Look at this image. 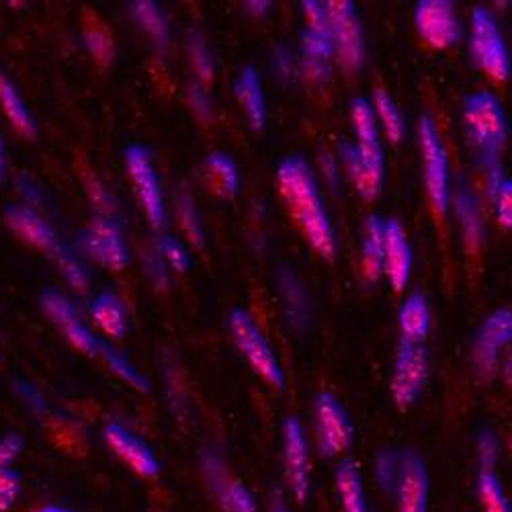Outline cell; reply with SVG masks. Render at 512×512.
<instances>
[{"label": "cell", "instance_id": "6da1fadb", "mask_svg": "<svg viewBox=\"0 0 512 512\" xmlns=\"http://www.w3.org/2000/svg\"><path fill=\"white\" fill-rule=\"evenodd\" d=\"M281 195L312 248L326 261L336 254V236L312 166L302 156H287L277 170Z\"/></svg>", "mask_w": 512, "mask_h": 512}, {"label": "cell", "instance_id": "7a4b0ae2", "mask_svg": "<svg viewBox=\"0 0 512 512\" xmlns=\"http://www.w3.org/2000/svg\"><path fill=\"white\" fill-rule=\"evenodd\" d=\"M463 121L469 140L476 146L480 160L488 170V177L502 173L500 150L508 138V119L498 97L488 91L467 97Z\"/></svg>", "mask_w": 512, "mask_h": 512}, {"label": "cell", "instance_id": "3957f363", "mask_svg": "<svg viewBox=\"0 0 512 512\" xmlns=\"http://www.w3.org/2000/svg\"><path fill=\"white\" fill-rule=\"evenodd\" d=\"M418 138L424 160V179L426 191H429L431 203L437 216H445L451 203V175H449V158L439 136L435 121L424 115L418 123Z\"/></svg>", "mask_w": 512, "mask_h": 512}, {"label": "cell", "instance_id": "277c9868", "mask_svg": "<svg viewBox=\"0 0 512 512\" xmlns=\"http://www.w3.org/2000/svg\"><path fill=\"white\" fill-rule=\"evenodd\" d=\"M230 330L236 340L238 349L248 359L252 369L267 379L271 386L283 390L285 388V373L283 367L271 349L269 340L265 338L263 330L256 326L254 318L244 310H234L230 314Z\"/></svg>", "mask_w": 512, "mask_h": 512}, {"label": "cell", "instance_id": "5b68a950", "mask_svg": "<svg viewBox=\"0 0 512 512\" xmlns=\"http://www.w3.org/2000/svg\"><path fill=\"white\" fill-rule=\"evenodd\" d=\"M330 17V37L338 62L347 70H359L365 60V33L359 11L351 0L326 3Z\"/></svg>", "mask_w": 512, "mask_h": 512}, {"label": "cell", "instance_id": "8992f818", "mask_svg": "<svg viewBox=\"0 0 512 512\" xmlns=\"http://www.w3.org/2000/svg\"><path fill=\"white\" fill-rule=\"evenodd\" d=\"M472 56L488 76L494 80H508V48L494 15L486 7H476L472 15Z\"/></svg>", "mask_w": 512, "mask_h": 512}, {"label": "cell", "instance_id": "52a82bcc", "mask_svg": "<svg viewBox=\"0 0 512 512\" xmlns=\"http://www.w3.org/2000/svg\"><path fill=\"white\" fill-rule=\"evenodd\" d=\"M426 379H429V353L422 345L402 338L392 377V396L400 410H408L418 400Z\"/></svg>", "mask_w": 512, "mask_h": 512}, {"label": "cell", "instance_id": "ba28073f", "mask_svg": "<svg viewBox=\"0 0 512 512\" xmlns=\"http://www.w3.org/2000/svg\"><path fill=\"white\" fill-rule=\"evenodd\" d=\"M80 246L105 269L121 271L130 265V246L123 238L121 226L109 216H97L82 230Z\"/></svg>", "mask_w": 512, "mask_h": 512}, {"label": "cell", "instance_id": "9c48e42d", "mask_svg": "<svg viewBox=\"0 0 512 512\" xmlns=\"http://www.w3.org/2000/svg\"><path fill=\"white\" fill-rule=\"evenodd\" d=\"M125 164H127V170H130L132 183L136 187V193L140 197V203L146 211L150 224L154 228H162L164 226V195H162V185L156 175L150 152L140 144H132L125 150Z\"/></svg>", "mask_w": 512, "mask_h": 512}, {"label": "cell", "instance_id": "30bf717a", "mask_svg": "<svg viewBox=\"0 0 512 512\" xmlns=\"http://www.w3.org/2000/svg\"><path fill=\"white\" fill-rule=\"evenodd\" d=\"M316 437L320 453L326 457L340 455L353 443V422L332 394H320L316 398Z\"/></svg>", "mask_w": 512, "mask_h": 512}, {"label": "cell", "instance_id": "8fae6325", "mask_svg": "<svg viewBox=\"0 0 512 512\" xmlns=\"http://www.w3.org/2000/svg\"><path fill=\"white\" fill-rule=\"evenodd\" d=\"M414 23L426 44L445 50L455 46L461 37V23L455 5L449 0H420L416 5Z\"/></svg>", "mask_w": 512, "mask_h": 512}, {"label": "cell", "instance_id": "7c38bea8", "mask_svg": "<svg viewBox=\"0 0 512 512\" xmlns=\"http://www.w3.org/2000/svg\"><path fill=\"white\" fill-rule=\"evenodd\" d=\"M41 308H44L48 318L66 334V338L76 349L91 357L99 355L101 338L95 336V332L80 320L76 308L66 295L56 289H46L41 293Z\"/></svg>", "mask_w": 512, "mask_h": 512}, {"label": "cell", "instance_id": "4fadbf2b", "mask_svg": "<svg viewBox=\"0 0 512 512\" xmlns=\"http://www.w3.org/2000/svg\"><path fill=\"white\" fill-rule=\"evenodd\" d=\"M283 461L289 490L304 502L310 494V451L304 426L295 416L283 424Z\"/></svg>", "mask_w": 512, "mask_h": 512}, {"label": "cell", "instance_id": "5bb4252c", "mask_svg": "<svg viewBox=\"0 0 512 512\" xmlns=\"http://www.w3.org/2000/svg\"><path fill=\"white\" fill-rule=\"evenodd\" d=\"M510 336H512L510 308H500L484 320L474 340V363L482 377L490 379L494 375L500 359V349L510 343Z\"/></svg>", "mask_w": 512, "mask_h": 512}, {"label": "cell", "instance_id": "9a60e30c", "mask_svg": "<svg viewBox=\"0 0 512 512\" xmlns=\"http://www.w3.org/2000/svg\"><path fill=\"white\" fill-rule=\"evenodd\" d=\"M203 472L226 512H256L254 494L238 480H234L216 451L203 453Z\"/></svg>", "mask_w": 512, "mask_h": 512}, {"label": "cell", "instance_id": "2e32d148", "mask_svg": "<svg viewBox=\"0 0 512 512\" xmlns=\"http://www.w3.org/2000/svg\"><path fill=\"white\" fill-rule=\"evenodd\" d=\"M5 222L7 226L29 246L46 252L50 256H56L62 250V244L54 232V228L48 224V220L25 203H11L5 207Z\"/></svg>", "mask_w": 512, "mask_h": 512}, {"label": "cell", "instance_id": "e0dca14e", "mask_svg": "<svg viewBox=\"0 0 512 512\" xmlns=\"http://www.w3.org/2000/svg\"><path fill=\"white\" fill-rule=\"evenodd\" d=\"M103 439L109 449L125 463L130 465L134 472L142 478H154L160 472V461L156 459L154 451L148 443L136 437L132 431H127L123 424L111 422L105 426Z\"/></svg>", "mask_w": 512, "mask_h": 512}, {"label": "cell", "instance_id": "ac0fdd59", "mask_svg": "<svg viewBox=\"0 0 512 512\" xmlns=\"http://www.w3.org/2000/svg\"><path fill=\"white\" fill-rule=\"evenodd\" d=\"M394 494L398 498V512H426L429 508V472L416 451H406L400 457Z\"/></svg>", "mask_w": 512, "mask_h": 512}, {"label": "cell", "instance_id": "d6986e66", "mask_svg": "<svg viewBox=\"0 0 512 512\" xmlns=\"http://www.w3.org/2000/svg\"><path fill=\"white\" fill-rule=\"evenodd\" d=\"M386 238V254H383V273H386L396 291H402L412 273V248L406 232L398 220H386L383 224Z\"/></svg>", "mask_w": 512, "mask_h": 512}, {"label": "cell", "instance_id": "ffe728a7", "mask_svg": "<svg viewBox=\"0 0 512 512\" xmlns=\"http://www.w3.org/2000/svg\"><path fill=\"white\" fill-rule=\"evenodd\" d=\"M234 93L242 109L246 111V117L254 130H263L267 125V107H265V95H263V82L259 72L252 66H246L236 82H234Z\"/></svg>", "mask_w": 512, "mask_h": 512}, {"label": "cell", "instance_id": "44dd1931", "mask_svg": "<svg viewBox=\"0 0 512 512\" xmlns=\"http://www.w3.org/2000/svg\"><path fill=\"white\" fill-rule=\"evenodd\" d=\"M455 211H457L463 238H465L469 250H478L484 244L486 226H484V218H482L480 201L474 195V191L469 189L465 183H461V187L457 189Z\"/></svg>", "mask_w": 512, "mask_h": 512}, {"label": "cell", "instance_id": "7402d4cb", "mask_svg": "<svg viewBox=\"0 0 512 512\" xmlns=\"http://www.w3.org/2000/svg\"><path fill=\"white\" fill-rule=\"evenodd\" d=\"M0 109H3L5 117L13 123L15 130L25 136V138H33L37 132L35 119L25 103V99L21 97L19 89L9 80V76L0 70Z\"/></svg>", "mask_w": 512, "mask_h": 512}, {"label": "cell", "instance_id": "603a6c76", "mask_svg": "<svg viewBox=\"0 0 512 512\" xmlns=\"http://www.w3.org/2000/svg\"><path fill=\"white\" fill-rule=\"evenodd\" d=\"M398 320H400L402 338L408 340V343L420 345L422 340L429 336L431 312H429V306H426V300L420 293H412L408 300L402 304Z\"/></svg>", "mask_w": 512, "mask_h": 512}, {"label": "cell", "instance_id": "cb8c5ba5", "mask_svg": "<svg viewBox=\"0 0 512 512\" xmlns=\"http://www.w3.org/2000/svg\"><path fill=\"white\" fill-rule=\"evenodd\" d=\"M336 488L345 512H369L363 478L355 461H343L336 469Z\"/></svg>", "mask_w": 512, "mask_h": 512}, {"label": "cell", "instance_id": "d4e9b609", "mask_svg": "<svg viewBox=\"0 0 512 512\" xmlns=\"http://www.w3.org/2000/svg\"><path fill=\"white\" fill-rule=\"evenodd\" d=\"M279 285H281L283 306H285L289 324L293 328H304L310 320V300H308L306 287L287 269L281 271Z\"/></svg>", "mask_w": 512, "mask_h": 512}, {"label": "cell", "instance_id": "484cf974", "mask_svg": "<svg viewBox=\"0 0 512 512\" xmlns=\"http://www.w3.org/2000/svg\"><path fill=\"white\" fill-rule=\"evenodd\" d=\"M91 316L97 326L111 338L119 340L127 332V310L119 297L109 291L95 297V302L91 304Z\"/></svg>", "mask_w": 512, "mask_h": 512}, {"label": "cell", "instance_id": "4316f807", "mask_svg": "<svg viewBox=\"0 0 512 512\" xmlns=\"http://www.w3.org/2000/svg\"><path fill=\"white\" fill-rule=\"evenodd\" d=\"M203 166H205V177L213 187L211 191H216L222 197H234L238 193V183H240L238 166L230 154L213 152L205 158Z\"/></svg>", "mask_w": 512, "mask_h": 512}, {"label": "cell", "instance_id": "83f0119b", "mask_svg": "<svg viewBox=\"0 0 512 512\" xmlns=\"http://www.w3.org/2000/svg\"><path fill=\"white\" fill-rule=\"evenodd\" d=\"M82 37H84V46H87L89 54L93 56V60L101 66H107L113 60L115 54V46H113V35L109 31V27L91 11L84 13V21H82Z\"/></svg>", "mask_w": 512, "mask_h": 512}, {"label": "cell", "instance_id": "f1b7e54d", "mask_svg": "<svg viewBox=\"0 0 512 512\" xmlns=\"http://www.w3.org/2000/svg\"><path fill=\"white\" fill-rule=\"evenodd\" d=\"M383 224L377 216H371L365 224L363 240V271L369 281H377L383 273V254H386V238H383Z\"/></svg>", "mask_w": 512, "mask_h": 512}, {"label": "cell", "instance_id": "f546056e", "mask_svg": "<svg viewBox=\"0 0 512 512\" xmlns=\"http://www.w3.org/2000/svg\"><path fill=\"white\" fill-rule=\"evenodd\" d=\"M132 15L136 23L152 37L156 48L166 52L170 41V27L162 7L152 3V0H138V3L132 5Z\"/></svg>", "mask_w": 512, "mask_h": 512}, {"label": "cell", "instance_id": "4dcf8cb0", "mask_svg": "<svg viewBox=\"0 0 512 512\" xmlns=\"http://www.w3.org/2000/svg\"><path fill=\"white\" fill-rule=\"evenodd\" d=\"M340 156H343V162L347 166V173L351 177V181L355 183L357 191L361 193V197L365 199H375L379 193H381V187H383V181L373 177L369 170L365 168V164L361 162V156H359V150L355 144L351 142H340Z\"/></svg>", "mask_w": 512, "mask_h": 512}, {"label": "cell", "instance_id": "1f68e13d", "mask_svg": "<svg viewBox=\"0 0 512 512\" xmlns=\"http://www.w3.org/2000/svg\"><path fill=\"white\" fill-rule=\"evenodd\" d=\"M351 119L355 125V132L359 136V146L371 148L381 146L377 136V123H375V109L367 99H353L351 103Z\"/></svg>", "mask_w": 512, "mask_h": 512}, {"label": "cell", "instance_id": "d6a6232c", "mask_svg": "<svg viewBox=\"0 0 512 512\" xmlns=\"http://www.w3.org/2000/svg\"><path fill=\"white\" fill-rule=\"evenodd\" d=\"M99 355H103L105 363L109 365V369L113 373H117L123 381H127V386L136 388L138 392H150V381L148 377H144L130 361H127L125 357H121L115 349H111L105 340H101V349H99Z\"/></svg>", "mask_w": 512, "mask_h": 512}, {"label": "cell", "instance_id": "836d02e7", "mask_svg": "<svg viewBox=\"0 0 512 512\" xmlns=\"http://www.w3.org/2000/svg\"><path fill=\"white\" fill-rule=\"evenodd\" d=\"M375 109H377V115L383 123V127H386V134L388 138L394 142V144H400L402 138H404V132H406V125H404V117L400 113V109L396 107L394 99L379 89L375 93Z\"/></svg>", "mask_w": 512, "mask_h": 512}, {"label": "cell", "instance_id": "e575fe53", "mask_svg": "<svg viewBox=\"0 0 512 512\" xmlns=\"http://www.w3.org/2000/svg\"><path fill=\"white\" fill-rule=\"evenodd\" d=\"M478 496L484 512H512L502 482L494 472L478 474Z\"/></svg>", "mask_w": 512, "mask_h": 512}, {"label": "cell", "instance_id": "d590c367", "mask_svg": "<svg viewBox=\"0 0 512 512\" xmlns=\"http://www.w3.org/2000/svg\"><path fill=\"white\" fill-rule=\"evenodd\" d=\"M187 50H189V58H191V64H193L199 80L201 82H211L213 74H216V64H213L211 52H209L205 39L199 31L189 33Z\"/></svg>", "mask_w": 512, "mask_h": 512}, {"label": "cell", "instance_id": "8d00e7d4", "mask_svg": "<svg viewBox=\"0 0 512 512\" xmlns=\"http://www.w3.org/2000/svg\"><path fill=\"white\" fill-rule=\"evenodd\" d=\"M177 211H179V220H181V228L183 232L187 234V238L197 246L201 248L205 244V232H203V224H201V218L197 213V207H195V201L189 193H181L179 199H177Z\"/></svg>", "mask_w": 512, "mask_h": 512}, {"label": "cell", "instance_id": "74e56055", "mask_svg": "<svg viewBox=\"0 0 512 512\" xmlns=\"http://www.w3.org/2000/svg\"><path fill=\"white\" fill-rule=\"evenodd\" d=\"M54 259L58 261L62 275H64V279L68 281V285L72 289H76V291H87L89 289L91 275H89V271L84 269V265L76 259V256L70 250H66L62 246V250L54 256Z\"/></svg>", "mask_w": 512, "mask_h": 512}, {"label": "cell", "instance_id": "f35d334b", "mask_svg": "<svg viewBox=\"0 0 512 512\" xmlns=\"http://www.w3.org/2000/svg\"><path fill=\"white\" fill-rule=\"evenodd\" d=\"M398 472H400V455L394 451H381L377 455V463H375V476L379 486L394 494L396 490V482H398Z\"/></svg>", "mask_w": 512, "mask_h": 512}, {"label": "cell", "instance_id": "ab89813d", "mask_svg": "<svg viewBox=\"0 0 512 512\" xmlns=\"http://www.w3.org/2000/svg\"><path fill=\"white\" fill-rule=\"evenodd\" d=\"M21 474L13 467H0V512L11 510L21 494Z\"/></svg>", "mask_w": 512, "mask_h": 512}, {"label": "cell", "instance_id": "60d3db41", "mask_svg": "<svg viewBox=\"0 0 512 512\" xmlns=\"http://www.w3.org/2000/svg\"><path fill=\"white\" fill-rule=\"evenodd\" d=\"M334 54L332 48V37L330 35H322V33H312V31H304L302 33V56L306 60H322L328 62Z\"/></svg>", "mask_w": 512, "mask_h": 512}, {"label": "cell", "instance_id": "b9f144b4", "mask_svg": "<svg viewBox=\"0 0 512 512\" xmlns=\"http://www.w3.org/2000/svg\"><path fill=\"white\" fill-rule=\"evenodd\" d=\"M158 250L162 252V256L168 261L170 267L177 269L179 273L189 271V267H191V254H189V250L185 248V244L179 238L164 236L160 240Z\"/></svg>", "mask_w": 512, "mask_h": 512}, {"label": "cell", "instance_id": "7bdbcfd3", "mask_svg": "<svg viewBox=\"0 0 512 512\" xmlns=\"http://www.w3.org/2000/svg\"><path fill=\"white\" fill-rule=\"evenodd\" d=\"M302 7H304L308 31L330 35V17H328L326 3H318V0H306V3H302Z\"/></svg>", "mask_w": 512, "mask_h": 512}, {"label": "cell", "instance_id": "ee69618b", "mask_svg": "<svg viewBox=\"0 0 512 512\" xmlns=\"http://www.w3.org/2000/svg\"><path fill=\"white\" fill-rule=\"evenodd\" d=\"M500 457V441L494 433L484 431L478 439V461L480 472H494L496 461Z\"/></svg>", "mask_w": 512, "mask_h": 512}, {"label": "cell", "instance_id": "f6af8a7d", "mask_svg": "<svg viewBox=\"0 0 512 512\" xmlns=\"http://www.w3.org/2000/svg\"><path fill=\"white\" fill-rule=\"evenodd\" d=\"M492 201L496 205V216L502 228L510 230L512 226V183L510 179H504L498 189L492 195Z\"/></svg>", "mask_w": 512, "mask_h": 512}, {"label": "cell", "instance_id": "bcb514c9", "mask_svg": "<svg viewBox=\"0 0 512 512\" xmlns=\"http://www.w3.org/2000/svg\"><path fill=\"white\" fill-rule=\"evenodd\" d=\"M23 437L17 433H7L0 437V467H13V463L23 453Z\"/></svg>", "mask_w": 512, "mask_h": 512}, {"label": "cell", "instance_id": "7dc6e473", "mask_svg": "<svg viewBox=\"0 0 512 512\" xmlns=\"http://www.w3.org/2000/svg\"><path fill=\"white\" fill-rule=\"evenodd\" d=\"M187 95H189V105L195 111V115L199 119H211V101L199 84H191Z\"/></svg>", "mask_w": 512, "mask_h": 512}, {"label": "cell", "instance_id": "c3c4849f", "mask_svg": "<svg viewBox=\"0 0 512 512\" xmlns=\"http://www.w3.org/2000/svg\"><path fill=\"white\" fill-rule=\"evenodd\" d=\"M273 66H275L279 78H283V80H291L293 74H295V60H293V54H291L285 46L277 48L275 58H273Z\"/></svg>", "mask_w": 512, "mask_h": 512}, {"label": "cell", "instance_id": "681fc988", "mask_svg": "<svg viewBox=\"0 0 512 512\" xmlns=\"http://www.w3.org/2000/svg\"><path fill=\"white\" fill-rule=\"evenodd\" d=\"M302 72L310 82H324L330 78V64L322 60L302 58Z\"/></svg>", "mask_w": 512, "mask_h": 512}, {"label": "cell", "instance_id": "f907efd6", "mask_svg": "<svg viewBox=\"0 0 512 512\" xmlns=\"http://www.w3.org/2000/svg\"><path fill=\"white\" fill-rule=\"evenodd\" d=\"M17 392H19V396L25 400V404H27L31 410H35V412H46V410H48L46 400L41 398V394L31 386V383L19 381Z\"/></svg>", "mask_w": 512, "mask_h": 512}, {"label": "cell", "instance_id": "816d5d0a", "mask_svg": "<svg viewBox=\"0 0 512 512\" xmlns=\"http://www.w3.org/2000/svg\"><path fill=\"white\" fill-rule=\"evenodd\" d=\"M87 191L91 193V197H93V201L99 205V209L103 211V216L105 213H109V211H113L115 209V205H113V197L109 195V191L97 181V179H91V181H87Z\"/></svg>", "mask_w": 512, "mask_h": 512}, {"label": "cell", "instance_id": "f5cc1de1", "mask_svg": "<svg viewBox=\"0 0 512 512\" xmlns=\"http://www.w3.org/2000/svg\"><path fill=\"white\" fill-rule=\"evenodd\" d=\"M320 168H322L324 179L328 181V185L336 191V187H338V179H340L336 158H334L332 154H328V152H322V154H320Z\"/></svg>", "mask_w": 512, "mask_h": 512}, {"label": "cell", "instance_id": "db71d44e", "mask_svg": "<svg viewBox=\"0 0 512 512\" xmlns=\"http://www.w3.org/2000/svg\"><path fill=\"white\" fill-rule=\"evenodd\" d=\"M146 269H148V275L154 279L156 285H166L168 283V275L164 271V265L160 263V256L156 252H150L146 256Z\"/></svg>", "mask_w": 512, "mask_h": 512}, {"label": "cell", "instance_id": "11a10c76", "mask_svg": "<svg viewBox=\"0 0 512 512\" xmlns=\"http://www.w3.org/2000/svg\"><path fill=\"white\" fill-rule=\"evenodd\" d=\"M244 7L254 17H265L271 11L273 3H269V0H261V3H259V0H250V3H246Z\"/></svg>", "mask_w": 512, "mask_h": 512}, {"label": "cell", "instance_id": "9f6ffc18", "mask_svg": "<svg viewBox=\"0 0 512 512\" xmlns=\"http://www.w3.org/2000/svg\"><path fill=\"white\" fill-rule=\"evenodd\" d=\"M37 512H72V510L62 508V506H46V508H39Z\"/></svg>", "mask_w": 512, "mask_h": 512}, {"label": "cell", "instance_id": "6f0895ef", "mask_svg": "<svg viewBox=\"0 0 512 512\" xmlns=\"http://www.w3.org/2000/svg\"><path fill=\"white\" fill-rule=\"evenodd\" d=\"M271 512H289V510H287V508H285L281 502H277V504L271 508Z\"/></svg>", "mask_w": 512, "mask_h": 512}, {"label": "cell", "instance_id": "680465c9", "mask_svg": "<svg viewBox=\"0 0 512 512\" xmlns=\"http://www.w3.org/2000/svg\"><path fill=\"white\" fill-rule=\"evenodd\" d=\"M5 175V158H0V177Z\"/></svg>", "mask_w": 512, "mask_h": 512}, {"label": "cell", "instance_id": "91938a15", "mask_svg": "<svg viewBox=\"0 0 512 512\" xmlns=\"http://www.w3.org/2000/svg\"><path fill=\"white\" fill-rule=\"evenodd\" d=\"M0 158H5V146H3V138H0Z\"/></svg>", "mask_w": 512, "mask_h": 512}]
</instances>
